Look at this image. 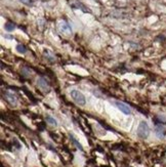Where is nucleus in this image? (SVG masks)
<instances>
[{
  "label": "nucleus",
  "instance_id": "1",
  "mask_svg": "<svg viewBox=\"0 0 166 167\" xmlns=\"http://www.w3.org/2000/svg\"><path fill=\"white\" fill-rule=\"evenodd\" d=\"M136 134L140 139H146L149 137L150 135V127L149 124L146 121H141L140 124H138V130H136Z\"/></svg>",
  "mask_w": 166,
  "mask_h": 167
},
{
  "label": "nucleus",
  "instance_id": "2",
  "mask_svg": "<svg viewBox=\"0 0 166 167\" xmlns=\"http://www.w3.org/2000/svg\"><path fill=\"white\" fill-rule=\"evenodd\" d=\"M70 95L72 99H73V101L77 105H79V106H85V104H86V99H85L84 94H83L81 91H79L77 89H72L70 92Z\"/></svg>",
  "mask_w": 166,
  "mask_h": 167
},
{
  "label": "nucleus",
  "instance_id": "3",
  "mask_svg": "<svg viewBox=\"0 0 166 167\" xmlns=\"http://www.w3.org/2000/svg\"><path fill=\"white\" fill-rule=\"evenodd\" d=\"M3 97H4V99H5V101L7 102V103H9L12 106H15V107L17 106V99L15 95L13 94L12 92H10V91H4Z\"/></svg>",
  "mask_w": 166,
  "mask_h": 167
},
{
  "label": "nucleus",
  "instance_id": "4",
  "mask_svg": "<svg viewBox=\"0 0 166 167\" xmlns=\"http://www.w3.org/2000/svg\"><path fill=\"white\" fill-rule=\"evenodd\" d=\"M59 29L60 31L63 33V34H66V35H70L72 34V28L71 26L67 23L66 21H60L59 24Z\"/></svg>",
  "mask_w": 166,
  "mask_h": 167
},
{
  "label": "nucleus",
  "instance_id": "5",
  "mask_svg": "<svg viewBox=\"0 0 166 167\" xmlns=\"http://www.w3.org/2000/svg\"><path fill=\"white\" fill-rule=\"evenodd\" d=\"M115 106L117 107L119 110L125 115H130L131 114V109L130 107H128L126 104L122 103V102H115Z\"/></svg>",
  "mask_w": 166,
  "mask_h": 167
},
{
  "label": "nucleus",
  "instance_id": "6",
  "mask_svg": "<svg viewBox=\"0 0 166 167\" xmlns=\"http://www.w3.org/2000/svg\"><path fill=\"white\" fill-rule=\"evenodd\" d=\"M37 85H38V87L42 91H44V92H48L49 91V84L45 78H43V77L39 78L37 81Z\"/></svg>",
  "mask_w": 166,
  "mask_h": 167
},
{
  "label": "nucleus",
  "instance_id": "7",
  "mask_svg": "<svg viewBox=\"0 0 166 167\" xmlns=\"http://www.w3.org/2000/svg\"><path fill=\"white\" fill-rule=\"evenodd\" d=\"M155 134H156V137L158 139H164L166 134V130L162 124H157L156 128H155Z\"/></svg>",
  "mask_w": 166,
  "mask_h": 167
},
{
  "label": "nucleus",
  "instance_id": "8",
  "mask_svg": "<svg viewBox=\"0 0 166 167\" xmlns=\"http://www.w3.org/2000/svg\"><path fill=\"white\" fill-rule=\"evenodd\" d=\"M45 120H46V122H47L49 125L55 126V127H57V126H58V121L55 119V118L52 117V116L46 115V116H45Z\"/></svg>",
  "mask_w": 166,
  "mask_h": 167
},
{
  "label": "nucleus",
  "instance_id": "9",
  "mask_svg": "<svg viewBox=\"0 0 166 167\" xmlns=\"http://www.w3.org/2000/svg\"><path fill=\"white\" fill-rule=\"evenodd\" d=\"M69 137H70V139H71V142H73V144H75V146L77 147V148L79 149L80 151H83V148H82L81 144H80V142H78L77 139H75V137H74V135H73V134H71V133H70V134H69Z\"/></svg>",
  "mask_w": 166,
  "mask_h": 167
},
{
  "label": "nucleus",
  "instance_id": "10",
  "mask_svg": "<svg viewBox=\"0 0 166 167\" xmlns=\"http://www.w3.org/2000/svg\"><path fill=\"white\" fill-rule=\"evenodd\" d=\"M4 29H5V31H7V32H12L15 29V25L13 23L7 22V23H5V25H4Z\"/></svg>",
  "mask_w": 166,
  "mask_h": 167
},
{
  "label": "nucleus",
  "instance_id": "11",
  "mask_svg": "<svg viewBox=\"0 0 166 167\" xmlns=\"http://www.w3.org/2000/svg\"><path fill=\"white\" fill-rule=\"evenodd\" d=\"M155 119H156L157 124H166V118L164 116H157Z\"/></svg>",
  "mask_w": 166,
  "mask_h": 167
},
{
  "label": "nucleus",
  "instance_id": "12",
  "mask_svg": "<svg viewBox=\"0 0 166 167\" xmlns=\"http://www.w3.org/2000/svg\"><path fill=\"white\" fill-rule=\"evenodd\" d=\"M44 53H45V57L48 60V61H50V62L55 61V55H53L52 53H50V52H48V50H45V52H44Z\"/></svg>",
  "mask_w": 166,
  "mask_h": 167
},
{
  "label": "nucleus",
  "instance_id": "13",
  "mask_svg": "<svg viewBox=\"0 0 166 167\" xmlns=\"http://www.w3.org/2000/svg\"><path fill=\"white\" fill-rule=\"evenodd\" d=\"M17 52H20V53H26L27 49L24 45H22V44H17Z\"/></svg>",
  "mask_w": 166,
  "mask_h": 167
},
{
  "label": "nucleus",
  "instance_id": "14",
  "mask_svg": "<svg viewBox=\"0 0 166 167\" xmlns=\"http://www.w3.org/2000/svg\"><path fill=\"white\" fill-rule=\"evenodd\" d=\"M22 2H23V3H25V4H31L32 3V0H21Z\"/></svg>",
  "mask_w": 166,
  "mask_h": 167
}]
</instances>
